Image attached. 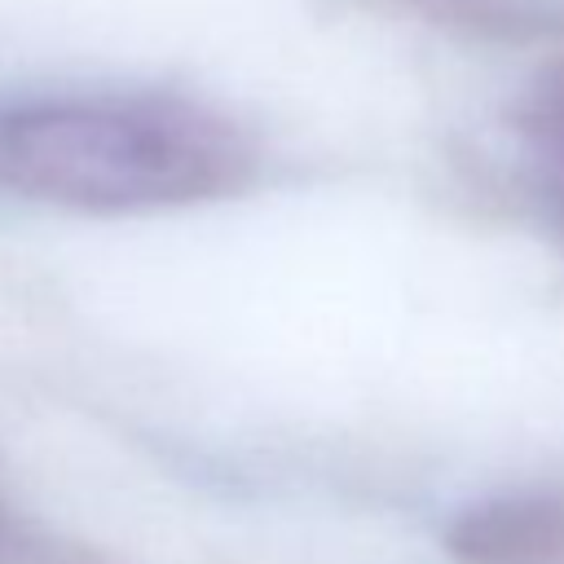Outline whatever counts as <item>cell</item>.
I'll return each mask as SVG.
<instances>
[{"label": "cell", "mask_w": 564, "mask_h": 564, "mask_svg": "<svg viewBox=\"0 0 564 564\" xmlns=\"http://www.w3.org/2000/svg\"><path fill=\"white\" fill-rule=\"evenodd\" d=\"M251 181V137L189 97L88 93L0 110V189L26 203L132 216L234 198Z\"/></svg>", "instance_id": "obj_1"}, {"label": "cell", "mask_w": 564, "mask_h": 564, "mask_svg": "<svg viewBox=\"0 0 564 564\" xmlns=\"http://www.w3.org/2000/svg\"><path fill=\"white\" fill-rule=\"evenodd\" d=\"M454 564H564V494H507L463 507L445 529Z\"/></svg>", "instance_id": "obj_2"}, {"label": "cell", "mask_w": 564, "mask_h": 564, "mask_svg": "<svg viewBox=\"0 0 564 564\" xmlns=\"http://www.w3.org/2000/svg\"><path fill=\"white\" fill-rule=\"evenodd\" d=\"M546 115L555 119V128H560V137H564V70L551 79V88H546Z\"/></svg>", "instance_id": "obj_3"}]
</instances>
